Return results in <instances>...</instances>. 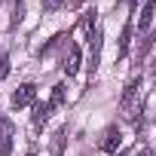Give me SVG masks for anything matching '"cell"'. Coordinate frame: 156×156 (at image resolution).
I'll return each instance as SVG.
<instances>
[{"label": "cell", "mask_w": 156, "mask_h": 156, "mask_svg": "<svg viewBox=\"0 0 156 156\" xmlns=\"http://www.w3.org/2000/svg\"><path fill=\"white\" fill-rule=\"evenodd\" d=\"M89 49H92V55H89V73H95L98 70V61H101V31L98 28L89 37Z\"/></svg>", "instance_id": "5b68a950"}, {"label": "cell", "mask_w": 156, "mask_h": 156, "mask_svg": "<svg viewBox=\"0 0 156 156\" xmlns=\"http://www.w3.org/2000/svg\"><path fill=\"white\" fill-rule=\"evenodd\" d=\"M61 141H64V129H58L52 135V156H61Z\"/></svg>", "instance_id": "8fae6325"}, {"label": "cell", "mask_w": 156, "mask_h": 156, "mask_svg": "<svg viewBox=\"0 0 156 156\" xmlns=\"http://www.w3.org/2000/svg\"><path fill=\"white\" fill-rule=\"evenodd\" d=\"M135 156H156V153H153V150H150V147H144V150H138V153H135Z\"/></svg>", "instance_id": "5bb4252c"}, {"label": "cell", "mask_w": 156, "mask_h": 156, "mask_svg": "<svg viewBox=\"0 0 156 156\" xmlns=\"http://www.w3.org/2000/svg\"><path fill=\"white\" fill-rule=\"evenodd\" d=\"M153 9H156V3H153V0H147V3H144V9H141V16H138V31H147V28H150Z\"/></svg>", "instance_id": "52a82bcc"}, {"label": "cell", "mask_w": 156, "mask_h": 156, "mask_svg": "<svg viewBox=\"0 0 156 156\" xmlns=\"http://www.w3.org/2000/svg\"><path fill=\"white\" fill-rule=\"evenodd\" d=\"M49 113H52V107H49V104H37V101H34V116H31V119H34V126H43V122L49 119Z\"/></svg>", "instance_id": "ba28073f"}, {"label": "cell", "mask_w": 156, "mask_h": 156, "mask_svg": "<svg viewBox=\"0 0 156 156\" xmlns=\"http://www.w3.org/2000/svg\"><path fill=\"white\" fill-rule=\"evenodd\" d=\"M138 89H141V76H132L126 92H122V98H119V107H122V113L129 119H135V95H138Z\"/></svg>", "instance_id": "6da1fadb"}, {"label": "cell", "mask_w": 156, "mask_h": 156, "mask_svg": "<svg viewBox=\"0 0 156 156\" xmlns=\"http://www.w3.org/2000/svg\"><path fill=\"white\" fill-rule=\"evenodd\" d=\"M12 135H16V126L0 116V156H9L12 153Z\"/></svg>", "instance_id": "3957f363"}, {"label": "cell", "mask_w": 156, "mask_h": 156, "mask_svg": "<svg viewBox=\"0 0 156 156\" xmlns=\"http://www.w3.org/2000/svg\"><path fill=\"white\" fill-rule=\"evenodd\" d=\"M129 43H132V25H126V28H122V37H119V55H126V52H129Z\"/></svg>", "instance_id": "30bf717a"}, {"label": "cell", "mask_w": 156, "mask_h": 156, "mask_svg": "<svg viewBox=\"0 0 156 156\" xmlns=\"http://www.w3.org/2000/svg\"><path fill=\"white\" fill-rule=\"evenodd\" d=\"M113 156H122V153H113Z\"/></svg>", "instance_id": "e0dca14e"}, {"label": "cell", "mask_w": 156, "mask_h": 156, "mask_svg": "<svg viewBox=\"0 0 156 156\" xmlns=\"http://www.w3.org/2000/svg\"><path fill=\"white\" fill-rule=\"evenodd\" d=\"M6 76H9V58L0 52V80H6Z\"/></svg>", "instance_id": "7c38bea8"}, {"label": "cell", "mask_w": 156, "mask_h": 156, "mask_svg": "<svg viewBox=\"0 0 156 156\" xmlns=\"http://www.w3.org/2000/svg\"><path fill=\"white\" fill-rule=\"evenodd\" d=\"M61 3H64V0H43V6H46V9H49V12H52V9H58V6H61Z\"/></svg>", "instance_id": "4fadbf2b"}, {"label": "cell", "mask_w": 156, "mask_h": 156, "mask_svg": "<svg viewBox=\"0 0 156 156\" xmlns=\"http://www.w3.org/2000/svg\"><path fill=\"white\" fill-rule=\"evenodd\" d=\"M37 101V86L34 83H25V86H19L16 92H12V107L16 110H22V107H28V104H34Z\"/></svg>", "instance_id": "7a4b0ae2"}, {"label": "cell", "mask_w": 156, "mask_h": 156, "mask_svg": "<svg viewBox=\"0 0 156 156\" xmlns=\"http://www.w3.org/2000/svg\"><path fill=\"white\" fill-rule=\"evenodd\" d=\"M64 104V86L58 83V86H52V98H49V107L55 110V107H61Z\"/></svg>", "instance_id": "9c48e42d"}, {"label": "cell", "mask_w": 156, "mask_h": 156, "mask_svg": "<svg viewBox=\"0 0 156 156\" xmlns=\"http://www.w3.org/2000/svg\"><path fill=\"white\" fill-rule=\"evenodd\" d=\"M135 3H138V0H132V6H135Z\"/></svg>", "instance_id": "2e32d148"}, {"label": "cell", "mask_w": 156, "mask_h": 156, "mask_svg": "<svg viewBox=\"0 0 156 156\" xmlns=\"http://www.w3.org/2000/svg\"><path fill=\"white\" fill-rule=\"evenodd\" d=\"M150 70H153V73H156V61H153V67H150Z\"/></svg>", "instance_id": "9a60e30c"}, {"label": "cell", "mask_w": 156, "mask_h": 156, "mask_svg": "<svg viewBox=\"0 0 156 156\" xmlns=\"http://www.w3.org/2000/svg\"><path fill=\"white\" fill-rule=\"evenodd\" d=\"M76 70H80V49L70 46V49H67V55H64V73H67V76H73Z\"/></svg>", "instance_id": "8992f818"}, {"label": "cell", "mask_w": 156, "mask_h": 156, "mask_svg": "<svg viewBox=\"0 0 156 156\" xmlns=\"http://www.w3.org/2000/svg\"><path fill=\"white\" fill-rule=\"evenodd\" d=\"M119 144H122V135H119V129H116V126H110V129L101 135V141H98V147H101V150H107V153H116V150H119Z\"/></svg>", "instance_id": "277c9868"}]
</instances>
